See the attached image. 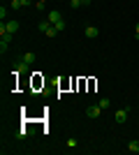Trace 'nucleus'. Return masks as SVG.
Instances as JSON below:
<instances>
[{
  "instance_id": "f257e3e1",
  "label": "nucleus",
  "mask_w": 139,
  "mask_h": 155,
  "mask_svg": "<svg viewBox=\"0 0 139 155\" xmlns=\"http://www.w3.org/2000/svg\"><path fill=\"white\" fill-rule=\"evenodd\" d=\"M100 114H102V107H100V104H91V107L86 109V116L88 118H98Z\"/></svg>"
},
{
  "instance_id": "f03ea898",
  "label": "nucleus",
  "mask_w": 139,
  "mask_h": 155,
  "mask_svg": "<svg viewBox=\"0 0 139 155\" xmlns=\"http://www.w3.org/2000/svg\"><path fill=\"white\" fill-rule=\"evenodd\" d=\"M28 70H30V65H28L26 60H19V63L14 65V72H16V74H28Z\"/></svg>"
},
{
  "instance_id": "7ed1b4c3",
  "label": "nucleus",
  "mask_w": 139,
  "mask_h": 155,
  "mask_svg": "<svg viewBox=\"0 0 139 155\" xmlns=\"http://www.w3.org/2000/svg\"><path fill=\"white\" fill-rule=\"evenodd\" d=\"M19 30V21H14V19H9V21H5V32H16ZM5 32H2V35H5Z\"/></svg>"
},
{
  "instance_id": "20e7f679",
  "label": "nucleus",
  "mask_w": 139,
  "mask_h": 155,
  "mask_svg": "<svg viewBox=\"0 0 139 155\" xmlns=\"http://www.w3.org/2000/svg\"><path fill=\"white\" fill-rule=\"evenodd\" d=\"M60 19H63V16H60V12H58V9H51V12L46 14V21H49V23H58Z\"/></svg>"
},
{
  "instance_id": "39448f33",
  "label": "nucleus",
  "mask_w": 139,
  "mask_h": 155,
  "mask_svg": "<svg viewBox=\"0 0 139 155\" xmlns=\"http://www.w3.org/2000/svg\"><path fill=\"white\" fill-rule=\"evenodd\" d=\"M127 111H130L127 107H125V109H118V111H116V123H125V120H127Z\"/></svg>"
},
{
  "instance_id": "423d86ee",
  "label": "nucleus",
  "mask_w": 139,
  "mask_h": 155,
  "mask_svg": "<svg viewBox=\"0 0 139 155\" xmlns=\"http://www.w3.org/2000/svg\"><path fill=\"white\" fill-rule=\"evenodd\" d=\"M98 32H100V30H98V26H86V30H84V35L93 39V37H98Z\"/></svg>"
},
{
  "instance_id": "0eeeda50",
  "label": "nucleus",
  "mask_w": 139,
  "mask_h": 155,
  "mask_svg": "<svg viewBox=\"0 0 139 155\" xmlns=\"http://www.w3.org/2000/svg\"><path fill=\"white\" fill-rule=\"evenodd\" d=\"M127 150L130 153H139V139H132V141L127 143Z\"/></svg>"
},
{
  "instance_id": "6e6552de",
  "label": "nucleus",
  "mask_w": 139,
  "mask_h": 155,
  "mask_svg": "<svg viewBox=\"0 0 139 155\" xmlns=\"http://www.w3.org/2000/svg\"><path fill=\"white\" fill-rule=\"evenodd\" d=\"M23 60H26L28 65H33V63H35V53H33V51H28V53H23Z\"/></svg>"
},
{
  "instance_id": "1a4fd4ad",
  "label": "nucleus",
  "mask_w": 139,
  "mask_h": 155,
  "mask_svg": "<svg viewBox=\"0 0 139 155\" xmlns=\"http://www.w3.org/2000/svg\"><path fill=\"white\" fill-rule=\"evenodd\" d=\"M100 107H102V109H109V107H111V100H109V97H102V100H100Z\"/></svg>"
},
{
  "instance_id": "9d476101",
  "label": "nucleus",
  "mask_w": 139,
  "mask_h": 155,
  "mask_svg": "<svg viewBox=\"0 0 139 155\" xmlns=\"http://www.w3.org/2000/svg\"><path fill=\"white\" fill-rule=\"evenodd\" d=\"M51 26H53V23H49V21H42V23H40V32H46Z\"/></svg>"
},
{
  "instance_id": "9b49d317",
  "label": "nucleus",
  "mask_w": 139,
  "mask_h": 155,
  "mask_svg": "<svg viewBox=\"0 0 139 155\" xmlns=\"http://www.w3.org/2000/svg\"><path fill=\"white\" fill-rule=\"evenodd\" d=\"M53 28H56V30H58V32H63V30H65V21L60 19L58 23H53Z\"/></svg>"
},
{
  "instance_id": "f8f14e48",
  "label": "nucleus",
  "mask_w": 139,
  "mask_h": 155,
  "mask_svg": "<svg viewBox=\"0 0 139 155\" xmlns=\"http://www.w3.org/2000/svg\"><path fill=\"white\" fill-rule=\"evenodd\" d=\"M44 35H46V37H56V35H58V30H56V28L51 26V28H49V30L44 32Z\"/></svg>"
},
{
  "instance_id": "ddd939ff",
  "label": "nucleus",
  "mask_w": 139,
  "mask_h": 155,
  "mask_svg": "<svg viewBox=\"0 0 139 155\" xmlns=\"http://www.w3.org/2000/svg\"><path fill=\"white\" fill-rule=\"evenodd\" d=\"M7 51H9V44H7V42H0V53H2V56H5Z\"/></svg>"
},
{
  "instance_id": "4468645a",
  "label": "nucleus",
  "mask_w": 139,
  "mask_h": 155,
  "mask_svg": "<svg viewBox=\"0 0 139 155\" xmlns=\"http://www.w3.org/2000/svg\"><path fill=\"white\" fill-rule=\"evenodd\" d=\"M46 2H49V0H35V7H37V9H44Z\"/></svg>"
},
{
  "instance_id": "2eb2a0df",
  "label": "nucleus",
  "mask_w": 139,
  "mask_h": 155,
  "mask_svg": "<svg viewBox=\"0 0 139 155\" xmlns=\"http://www.w3.org/2000/svg\"><path fill=\"white\" fill-rule=\"evenodd\" d=\"M28 137V130H19V132H16V139H26Z\"/></svg>"
},
{
  "instance_id": "dca6fc26",
  "label": "nucleus",
  "mask_w": 139,
  "mask_h": 155,
  "mask_svg": "<svg viewBox=\"0 0 139 155\" xmlns=\"http://www.w3.org/2000/svg\"><path fill=\"white\" fill-rule=\"evenodd\" d=\"M21 7H23L21 0H12V9H21Z\"/></svg>"
},
{
  "instance_id": "f3484780",
  "label": "nucleus",
  "mask_w": 139,
  "mask_h": 155,
  "mask_svg": "<svg viewBox=\"0 0 139 155\" xmlns=\"http://www.w3.org/2000/svg\"><path fill=\"white\" fill-rule=\"evenodd\" d=\"M0 37H2V42L9 44V42H12V32H5V35H0Z\"/></svg>"
},
{
  "instance_id": "a211bd4d",
  "label": "nucleus",
  "mask_w": 139,
  "mask_h": 155,
  "mask_svg": "<svg viewBox=\"0 0 139 155\" xmlns=\"http://www.w3.org/2000/svg\"><path fill=\"white\" fill-rule=\"evenodd\" d=\"M0 19H2V21H5V19H7V7H5V5L0 7Z\"/></svg>"
},
{
  "instance_id": "6ab92c4d",
  "label": "nucleus",
  "mask_w": 139,
  "mask_h": 155,
  "mask_svg": "<svg viewBox=\"0 0 139 155\" xmlns=\"http://www.w3.org/2000/svg\"><path fill=\"white\" fill-rule=\"evenodd\" d=\"M70 7H72V9H77V7H84V5H81V0H72V2H70Z\"/></svg>"
},
{
  "instance_id": "aec40b11",
  "label": "nucleus",
  "mask_w": 139,
  "mask_h": 155,
  "mask_svg": "<svg viewBox=\"0 0 139 155\" xmlns=\"http://www.w3.org/2000/svg\"><path fill=\"white\" fill-rule=\"evenodd\" d=\"M67 146H70V148H74V146H77V139H74V137H70V139H67Z\"/></svg>"
},
{
  "instance_id": "412c9836",
  "label": "nucleus",
  "mask_w": 139,
  "mask_h": 155,
  "mask_svg": "<svg viewBox=\"0 0 139 155\" xmlns=\"http://www.w3.org/2000/svg\"><path fill=\"white\" fill-rule=\"evenodd\" d=\"M134 37L139 39V23H137V26H134Z\"/></svg>"
},
{
  "instance_id": "4be33fe9",
  "label": "nucleus",
  "mask_w": 139,
  "mask_h": 155,
  "mask_svg": "<svg viewBox=\"0 0 139 155\" xmlns=\"http://www.w3.org/2000/svg\"><path fill=\"white\" fill-rule=\"evenodd\" d=\"M23 2V7H28V5H33V0H21Z\"/></svg>"
},
{
  "instance_id": "5701e85b",
  "label": "nucleus",
  "mask_w": 139,
  "mask_h": 155,
  "mask_svg": "<svg viewBox=\"0 0 139 155\" xmlns=\"http://www.w3.org/2000/svg\"><path fill=\"white\" fill-rule=\"evenodd\" d=\"M81 5L86 7V5H91V0H81Z\"/></svg>"
},
{
  "instance_id": "b1692460",
  "label": "nucleus",
  "mask_w": 139,
  "mask_h": 155,
  "mask_svg": "<svg viewBox=\"0 0 139 155\" xmlns=\"http://www.w3.org/2000/svg\"><path fill=\"white\" fill-rule=\"evenodd\" d=\"M137 58H139V53H137Z\"/></svg>"
}]
</instances>
